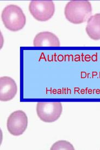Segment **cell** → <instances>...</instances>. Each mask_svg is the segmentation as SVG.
<instances>
[{"label":"cell","instance_id":"277c9868","mask_svg":"<svg viewBox=\"0 0 100 150\" xmlns=\"http://www.w3.org/2000/svg\"><path fill=\"white\" fill-rule=\"evenodd\" d=\"M28 8L34 18L39 21H48L55 12V5L52 1H32Z\"/></svg>","mask_w":100,"mask_h":150},{"label":"cell","instance_id":"ba28073f","mask_svg":"<svg viewBox=\"0 0 100 150\" xmlns=\"http://www.w3.org/2000/svg\"><path fill=\"white\" fill-rule=\"evenodd\" d=\"M85 30L94 40H100V13L92 15L88 20Z\"/></svg>","mask_w":100,"mask_h":150},{"label":"cell","instance_id":"6da1fadb","mask_svg":"<svg viewBox=\"0 0 100 150\" xmlns=\"http://www.w3.org/2000/svg\"><path fill=\"white\" fill-rule=\"evenodd\" d=\"M92 14L91 4L88 1H71L67 4L64 14L74 24H81L88 20Z\"/></svg>","mask_w":100,"mask_h":150},{"label":"cell","instance_id":"52a82bcc","mask_svg":"<svg viewBox=\"0 0 100 150\" xmlns=\"http://www.w3.org/2000/svg\"><path fill=\"white\" fill-rule=\"evenodd\" d=\"M33 45L35 47H59L60 43L55 34L50 32H42L35 35Z\"/></svg>","mask_w":100,"mask_h":150},{"label":"cell","instance_id":"3957f363","mask_svg":"<svg viewBox=\"0 0 100 150\" xmlns=\"http://www.w3.org/2000/svg\"><path fill=\"white\" fill-rule=\"evenodd\" d=\"M62 104L59 102H40L37 105V115L41 121L51 123L58 120L62 113Z\"/></svg>","mask_w":100,"mask_h":150},{"label":"cell","instance_id":"9c48e42d","mask_svg":"<svg viewBox=\"0 0 100 150\" xmlns=\"http://www.w3.org/2000/svg\"><path fill=\"white\" fill-rule=\"evenodd\" d=\"M51 150H74V147L71 143L65 140H60L55 143L51 147Z\"/></svg>","mask_w":100,"mask_h":150},{"label":"cell","instance_id":"7a4b0ae2","mask_svg":"<svg viewBox=\"0 0 100 150\" xmlns=\"http://www.w3.org/2000/svg\"><path fill=\"white\" fill-rule=\"evenodd\" d=\"M1 18L4 26L12 32L22 30L26 25V16L22 9L14 4L8 5L4 8Z\"/></svg>","mask_w":100,"mask_h":150},{"label":"cell","instance_id":"5b68a950","mask_svg":"<svg viewBox=\"0 0 100 150\" xmlns=\"http://www.w3.org/2000/svg\"><path fill=\"white\" fill-rule=\"evenodd\" d=\"M28 125V118L26 113L22 110L12 112L8 117L7 127L9 133L14 136L22 135Z\"/></svg>","mask_w":100,"mask_h":150},{"label":"cell","instance_id":"8992f818","mask_svg":"<svg viewBox=\"0 0 100 150\" xmlns=\"http://www.w3.org/2000/svg\"><path fill=\"white\" fill-rule=\"evenodd\" d=\"M18 87L14 80L9 77L0 78V100L7 102L11 100L17 94Z\"/></svg>","mask_w":100,"mask_h":150}]
</instances>
